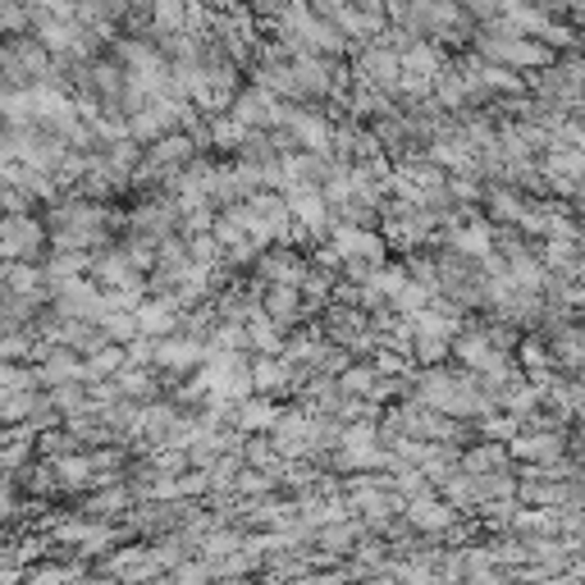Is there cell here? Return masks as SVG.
I'll return each instance as SVG.
<instances>
[{
	"label": "cell",
	"instance_id": "3957f363",
	"mask_svg": "<svg viewBox=\"0 0 585 585\" xmlns=\"http://www.w3.org/2000/svg\"><path fill=\"white\" fill-rule=\"evenodd\" d=\"M257 279H261V289H302V279H307V257L293 247H270L257 257Z\"/></svg>",
	"mask_w": 585,
	"mask_h": 585
},
{
	"label": "cell",
	"instance_id": "6da1fadb",
	"mask_svg": "<svg viewBox=\"0 0 585 585\" xmlns=\"http://www.w3.org/2000/svg\"><path fill=\"white\" fill-rule=\"evenodd\" d=\"M50 251L46 224L37 215H10L0 220V261L10 266H42Z\"/></svg>",
	"mask_w": 585,
	"mask_h": 585
},
{
	"label": "cell",
	"instance_id": "ba28073f",
	"mask_svg": "<svg viewBox=\"0 0 585 585\" xmlns=\"http://www.w3.org/2000/svg\"><path fill=\"white\" fill-rule=\"evenodd\" d=\"M274 421H279V407H274V398H243L238 407H234V421H229V430H238V435H266V430H274Z\"/></svg>",
	"mask_w": 585,
	"mask_h": 585
},
{
	"label": "cell",
	"instance_id": "ac0fdd59",
	"mask_svg": "<svg viewBox=\"0 0 585 585\" xmlns=\"http://www.w3.org/2000/svg\"><path fill=\"white\" fill-rule=\"evenodd\" d=\"M215 576V568L207 563V558H197V563H184V568H174V585H207Z\"/></svg>",
	"mask_w": 585,
	"mask_h": 585
},
{
	"label": "cell",
	"instance_id": "4fadbf2b",
	"mask_svg": "<svg viewBox=\"0 0 585 585\" xmlns=\"http://www.w3.org/2000/svg\"><path fill=\"white\" fill-rule=\"evenodd\" d=\"M375 385H379V375H375V366H366V362H352V366L339 375V394H343V398H358V402H366Z\"/></svg>",
	"mask_w": 585,
	"mask_h": 585
},
{
	"label": "cell",
	"instance_id": "5b68a950",
	"mask_svg": "<svg viewBox=\"0 0 585 585\" xmlns=\"http://www.w3.org/2000/svg\"><path fill=\"white\" fill-rule=\"evenodd\" d=\"M207 352H211L207 343H197L188 335H169L156 343V352H151V366H161L169 375H192V371L207 366Z\"/></svg>",
	"mask_w": 585,
	"mask_h": 585
},
{
	"label": "cell",
	"instance_id": "5bb4252c",
	"mask_svg": "<svg viewBox=\"0 0 585 585\" xmlns=\"http://www.w3.org/2000/svg\"><path fill=\"white\" fill-rule=\"evenodd\" d=\"M14 485L23 494H50V490H60L56 485V471H50V463H28L19 476H14Z\"/></svg>",
	"mask_w": 585,
	"mask_h": 585
},
{
	"label": "cell",
	"instance_id": "7c38bea8",
	"mask_svg": "<svg viewBox=\"0 0 585 585\" xmlns=\"http://www.w3.org/2000/svg\"><path fill=\"white\" fill-rule=\"evenodd\" d=\"M507 444H476L471 453H463V471L467 476H499V471H507Z\"/></svg>",
	"mask_w": 585,
	"mask_h": 585
},
{
	"label": "cell",
	"instance_id": "e0dca14e",
	"mask_svg": "<svg viewBox=\"0 0 585 585\" xmlns=\"http://www.w3.org/2000/svg\"><path fill=\"white\" fill-rule=\"evenodd\" d=\"M23 585H79V568H37L23 576Z\"/></svg>",
	"mask_w": 585,
	"mask_h": 585
},
{
	"label": "cell",
	"instance_id": "8fae6325",
	"mask_svg": "<svg viewBox=\"0 0 585 585\" xmlns=\"http://www.w3.org/2000/svg\"><path fill=\"white\" fill-rule=\"evenodd\" d=\"M50 471H56V485H60V490H92V476H96L87 453L56 457V463H50Z\"/></svg>",
	"mask_w": 585,
	"mask_h": 585
},
{
	"label": "cell",
	"instance_id": "8992f818",
	"mask_svg": "<svg viewBox=\"0 0 585 585\" xmlns=\"http://www.w3.org/2000/svg\"><path fill=\"white\" fill-rule=\"evenodd\" d=\"M402 522H407V526H417V530H425V536H444V530H453V522H457V507L430 494V499L407 503Z\"/></svg>",
	"mask_w": 585,
	"mask_h": 585
},
{
	"label": "cell",
	"instance_id": "30bf717a",
	"mask_svg": "<svg viewBox=\"0 0 585 585\" xmlns=\"http://www.w3.org/2000/svg\"><path fill=\"white\" fill-rule=\"evenodd\" d=\"M42 402H46V394H42V389H10V394H0V430H19V425H28Z\"/></svg>",
	"mask_w": 585,
	"mask_h": 585
},
{
	"label": "cell",
	"instance_id": "9a60e30c",
	"mask_svg": "<svg viewBox=\"0 0 585 585\" xmlns=\"http://www.w3.org/2000/svg\"><path fill=\"white\" fill-rule=\"evenodd\" d=\"M243 138H247V129H238V124L229 119V115H215V119L207 124V142L220 147V151H238Z\"/></svg>",
	"mask_w": 585,
	"mask_h": 585
},
{
	"label": "cell",
	"instance_id": "d6986e66",
	"mask_svg": "<svg viewBox=\"0 0 585 585\" xmlns=\"http://www.w3.org/2000/svg\"><path fill=\"white\" fill-rule=\"evenodd\" d=\"M576 576H581V581H585V563H581V568H576Z\"/></svg>",
	"mask_w": 585,
	"mask_h": 585
},
{
	"label": "cell",
	"instance_id": "2e32d148",
	"mask_svg": "<svg viewBox=\"0 0 585 585\" xmlns=\"http://www.w3.org/2000/svg\"><path fill=\"white\" fill-rule=\"evenodd\" d=\"M28 33H33L28 5H0V42H14V37H28Z\"/></svg>",
	"mask_w": 585,
	"mask_h": 585
},
{
	"label": "cell",
	"instance_id": "7a4b0ae2",
	"mask_svg": "<svg viewBox=\"0 0 585 585\" xmlns=\"http://www.w3.org/2000/svg\"><path fill=\"white\" fill-rule=\"evenodd\" d=\"M50 316L56 320H92L101 325V316H106V293H101L92 279H69V284H60L56 293H50Z\"/></svg>",
	"mask_w": 585,
	"mask_h": 585
},
{
	"label": "cell",
	"instance_id": "9c48e42d",
	"mask_svg": "<svg viewBox=\"0 0 585 585\" xmlns=\"http://www.w3.org/2000/svg\"><path fill=\"white\" fill-rule=\"evenodd\" d=\"M261 316H266L274 329H293L302 316H307V302H302L297 289H266V293H261Z\"/></svg>",
	"mask_w": 585,
	"mask_h": 585
},
{
	"label": "cell",
	"instance_id": "ffe728a7",
	"mask_svg": "<svg viewBox=\"0 0 585 585\" xmlns=\"http://www.w3.org/2000/svg\"><path fill=\"white\" fill-rule=\"evenodd\" d=\"M581 385H585V366H581Z\"/></svg>",
	"mask_w": 585,
	"mask_h": 585
},
{
	"label": "cell",
	"instance_id": "52a82bcc",
	"mask_svg": "<svg viewBox=\"0 0 585 585\" xmlns=\"http://www.w3.org/2000/svg\"><path fill=\"white\" fill-rule=\"evenodd\" d=\"M133 494H129V485H110V490H92L87 499H83V517L87 522H124L133 513Z\"/></svg>",
	"mask_w": 585,
	"mask_h": 585
},
{
	"label": "cell",
	"instance_id": "277c9868",
	"mask_svg": "<svg viewBox=\"0 0 585 585\" xmlns=\"http://www.w3.org/2000/svg\"><path fill=\"white\" fill-rule=\"evenodd\" d=\"M274 115H279V101L270 92H261V87H251V83L238 87L234 106H229V119H234L238 129H247V133H270Z\"/></svg>",
	"mask_w": 585,
	"mask_h": 585
}]
</instances>
